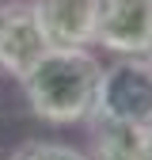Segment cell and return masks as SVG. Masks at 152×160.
<instances>
[{
	"label": "cell",
	"instance_id": "obj_1",
	"mask_svg": "<svg viewBox=\"0 0 152 160\" xmlns=\"http://www.w3.org/2000/svg\"><path fill=\"white\" fill-rule=\"evenodd\" d=\"M103 61L91 46H50L19 80L23 99L38 122L80 126L95 114Z\"/></svg>",
	"mask_w": 152,
	"mask_h": 160
},
{
	"label": "cell",
	"instance_id": "obj_2",
	"mask_svg": "<svg viewBox=\"0 0 152 160\" xmlns=\"http://www.w3.org/2000/svg\"><path fill=\"white\" fill-rule=\"evenodd\" d=\"M95 114L133 130H152V61L145 53L114 57L99 72Z\"/></svg>",
	"mask_w": 152,
	"mask_h": 160
},
{
	"label": "cell",
	"instance_id": "obj_3",
	"mask_svg": "<svg viewBox=\"0 0 152 160\" xmlns=\"http://www.w3.org/2000/svg\"><path fill=\"white\" fill-rule=\"evenodd\" d=\"M95 46L114 57L148 53L152 46V0H99Z\"/></svg>",
	"mask_w": 152,
	"mask_h": 160
},
{
	"label": "cell",
	"instance_id": "obj_4",
	"mask_svg": "<svg viewBox=\"0 0 152 160\" xmlns=\"http://www.w3.org/2000/svg\"><path fill=\"white\" fill-rule=\"evenodd\" d=\"M50 50L31 0H4L0 4V72L23 80L27 69Z\"/></svg>",
	"mask_w": 152,
	"mask_h": 160
},
{
	"label": "cell",
	"instance_id": "obj_5",
	"mask_svg": "<svg viewBox=\"0 0 152 160\" xmlns=\"http://www.w3.org/2000/svg\"><path fill=\"white\" fill-rule=\"evenodd\" d=\"M50 46H95L99 0H31Z\"/></svg>",
	"mask_w": 152,
	"mask_h": 160
},
{
	"label": "cell",
	"instance_id": "obj_6",
	"mask_svg": "<svg viewBox=\"0 0 152 160\" xmlns=\"http://www.w3.org/2000/svg\"><path fill=\"white\" fill-rule=\"evenodd\" d=\"M88 156L91 160H152L148 156V133L122 122L91 114L88 118Z\"/></svg>",
	"mask_w": 152,
	"mask_h": 160
},
{
	"label": "cell",
	"instance_id": "obj_7",
	"mask_svg": "<svg viewBox=\"0 0 152 160\" xmlns=\"http://www.w3.org/2000/svg\"><path fill=\"white\" fill-rule=\"evenodd\" d=\"M8 160H91V156H88V152H80L76 145L34 137V141H23L19 149H12V156H8Z\"/></svg>",
	"mask_w": 152,
	"mask_h": 160
},
{
	"label": "cell",
	"instance_id": "obj_8",
	"mask_svg": "<svg viewBox=\"0 0 152 160\" xmlns=\"http://www.w3.org/2000/svg\"><path fill=\"white\" fill-rule=\"evenodd\" d=\"M148 156H152V130H148Z\"/></svg>",
	"mask_w": 152,
	"mask_h": 160
},
{
	"label": "cell",
	"instance_id": "obj_9",
	"mask_svg": "<svg viewBox=\"0 0 152 160\" xmlns=\"http://www.w3.org/2000/svg\"><path fill=\"white\" fill-rule=\"evenodd\" d=\"M145 57H148V61H152V46H148V53H145Z\"/></svg>",
	"mask_w": 152,
	"mask_h": 160
}]
</instances>
